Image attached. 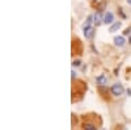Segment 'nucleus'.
Here are the masks:
<instances>
[{"label": "nucleus", "mask_w": 131, "mask_h": 130, "mask_svg": "<svg viewBox=\"0 0 131 130\" xmlns=\"http://www.w3.org/2000/svg\"><path fill=\"white\" fill-rule=\"evenodd\" d=\"M73 64H75V66H80V61H76V62H73Z\"/></svg>", "instance_id": "9"}, {"label": "nucleus", "mask_w": 131, "mask_h": 130, "mask_svg": "<svg viewBox=\"0 0 131 130\" xmlns=\"http://www.w3.org/2000/svg\"><path fill=\"white\" fill-rule=\"evenodd\" d=\"M96 82H97V84H98V85H102V87H104V85H106V84H107V78L102 74V75H100V76H98V78L96 79Z\"/></svg>", "instance_id": "3"}, {"label": "nucleus", "mask_w": 131, "mask_h": 130, "mask_svg": "<svg viewBox=\"0 0 131 130\" xmlns=\"http://www.w3.org/2000/svg\"><path fill=\"white\" fill-rule=\"evenodd\" d=\"M123 92H125V89H123V85H122L121 83L113 84V87H112V93H113L114 96H121V95H123Z\"/></svg>", "instance_id": "1"}, {"label": "nucleus", "mask_w": 131, "mask_h": 130, "mask_svg": "<svg viewBox=\"0 0 131 130\" xmlns=\"http://www.w3.org/2000/svg\"><path fill=\"white\" fill-rule=\"evenodd\" d=\"M113 20H114L113 13L107 11V12L105 13V16H104V23H105V24H113Z\"/></svg>", "instance_id": "2"}, {"label": "nucleus", "mask_w": 131, "mask_h": 130, "mask_svg": "<svg viewBox=\"0 0 131 130\" xmlns=\"http://www.w3.org/2000/svg\"><path fill=\"white\" fill-rule=\"evenodd\" d=\"M122 26V23L121 21H117V23H114L112 26H110V29H109V32H110V33H114V32H117L119 28Z\"/></svg>", "instance_id": "6"}, {"label": "nucleus", "mask_w": 131, "mask_h": 130, "mask_svg": "<svg viewBox=\"0 0 131 130\" xmlns=\"http://www.w3.org/2000/svg\"><path fill=\"white\" fill-rule=\"evenodd\" d=\"M84 130H97V129H96V126H94V125H92V124H88V125H85Z\"/></svg>", "instance_id": "8"}, {"label": "nucleus", "mask_w": 131, "mask_h": 130, "mask_svg": "<svg viewBox=\"0 0 131 130\" xmlns=\"http://www.w3.org/2000/svg\"><path fill=\"white\" fill-rule=\"evenodd\" d=\"M127 3H128V4L131 5V0H127Z\"/></svg>", "instance_id": "12"}, {"label": "nucleus", "mask_w": 131, "mask_h": 130, "mask_svg": "<svg viewBox=\"0 0 131 130\" xmlns=\"http://www.w3.org/2000/svg\"><path fill=\"white\" fill-rule=\"evenodd\" d=\"M93 18H94V21H93V23H94L96 25H100L101 23H104V18H102V15H101V12H97V13L93 16Z\"/></svg>", "instance_id": "5"}, {"label": "nucleus", "mask_w": 131, "mask_h": 130, "mask_svg": "<svg viewBox=\"0 0 131 130\" xmlns=\"http://www.w3.org/2000/svg\"><path fill=\"white\" fill-rule=\"evenodd\" d=\"M84 36H85V38H88V39H91L93 36H94V29L92 28V29H89V30H86V32H84Z\"/></svg>", "instance_id": "7"}, {"label": "nucleus", "mask_w": 131, "mask_h": 130, "mask_svg": "<svg viewBox=\"0 0 131 130\" xmlns=\"http://www.w3.org/2000/svg\"><path fill=\"white\" fill-rule=\"evenodd\" d=\"M75 76H76V72H75V70H72V79H75Z\"/></svg>", "instance_id": "10"}, {"label": "nucleus", "mask_w": 131, "mask_h": 130, "mask_svg": "<svg viewBox=\"0 0 131 130\" xmlns=\"http://www.w3.org/2000/svg\"><path fill=\"white\" fill-rule=\"evenodd\" d=\"M114 43H115V46H123L125 43H126V41H125V38L122 37V36H118V37H114Z\"/></svg>", "instance_id": "4"}, {"label": "nucleus", "mask_w": 131, "mask_h": 130, "mask_svg": "<svg viewBox=\"0 0 131 130\" xmlns=\"http://www.w3.org/2000/svg\"><path fill=\"white\" fill-rule=\"evenodd\" d=\"M128 42L131 43V34H130V38H128Z\"/></svg>", "instance_id": "11"}]
</instances>
